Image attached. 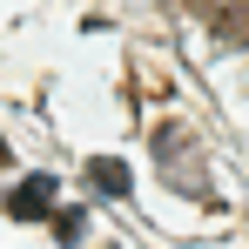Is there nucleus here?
Returning <instances> with one entry per match:
<instances>
[{
  "instance_id": "f257e3e1",
  "label": "nucleus",
  "mask_w": 249,
  "mask_h": 249,
  "mask_svg": "<svg viewBox=\"0 0 249 249\" xmlns=\"http://www.w3.org/2000/svg\"><path fill=\"white\" fill-rule=\"evenodd\" d=\"M47 209H54V175H27V182L7 196V215H14V222H41Z\"/></svg>"
},
{
  "instance_id": "f03ea898",
  "label": "nucleus",
  "mask_w": 249,
  "mask_h": 249,
  "mask_svg": "<svg viewBox=\"0 0 249 249\" xmlns=\"http://www.w3.org/2000/svg\"><path fill=\"white\" fill-rule=\"evenodd\" d=\"M88 182H94L101 196H128V162L122 155H94V162H88Z\"/></svg>"
},
{
  "instance_id": "7ed1b4c3",
  "label": "nucleus",
  "mask_w": 249,
  "mask_h": 249,
  "mask_svg": "<svg viewBox=\"0 0 249 249\" xmlns=\"http://www.w3.org/2000/svg\"><path fill=\"white\" fill-rule=\"evenodd\" d=\"M47 222H54V236H61V249H74V243L88 236V209H54Z\"/></svg>"
},
{
  "instance_id": "20e7f679",
  "label": "nucleus",
  "mask_w": 249,
  "mask_h": 249,
  "mask_svg": "<svg viewBox=\"0 0 249 249\" xmlns=\"http://www.w3.org/2000/svg\"><path fill=\"white\" fill-rule=\"evenodd\" d=\"M0 168H7V142H0Z\"/></svg>"
}]
</instances>
